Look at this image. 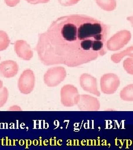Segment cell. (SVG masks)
Masks as SVG:
<instances>
[{
    "label": "cell",
    "instance_id": "cell-10",
    "mask_svg": "<svg viewBox=\"0 0 133 150\" xmlns=\"http://www.w3.org/2000/svg\"><path fill=\"white\" fill-rule=\"evenodd\" d=\"M9 111H22V109L20 108V107L18 106H11L9 109H8Z\"/></svg>",
    "mask_w": 133,
    "mask_h": 150
},
{
    "label": "cell",
    "instance_id": "cell-2",
    "mask_svg": "<svg viewBox=\"0 0 133 150\" xmlns=\"http://www.w3.org/2000/svg\"><path fill=\"white\" fill-rule=\"evenodd\" d=\"M36 83V77L33 71L31 69L25 70L20 76L18 87L19 91L23 95H28L32 92Z\"/></svg>",
    "mask_w": 133,
    "mask_h": 150
},
{
    "label": "cell",
    "instance_id": "cell-6",
    "mask_svg": "<svg viewBox=\"0 0 133 150\" xmlns=\"http://www.w3.org/2000/svg\"><path fill=\"white\" fill-rule=\"evenodd\" d=\"M16 54L21 59L30 61L32 59L33 52L30 45L24 40H17L15 43Z\"/></svg>",
    "mask_w": 133,
    "mask_h": 150
},
{
    "label": "cell",
    "instance_id": "cell-1",
    "mask_svg": "<svg viewBox=\"0 0 133 150\" xmlns=\"http://www.w3.org/2000/svg\"><path fill=\"white\" fill-rule=\"evenodd\" d=\"M110 27L85 15L61 16L38 34L34 50L45 66L79 67L104 56Z\"/></svg>",
    "mask_w": 133,
    "mask_h": 150
},
{
    "label": "cell",
    "instance_id": "cell-5",
    "mask_svg": "<svg viewBox=\"0 0 133 150\" xmlns=\"http://www.w3.org/2000/svg\"><path fill=\"white\" fill-rule=\"evenodd\" d=\"M18 64L13 60H6L0 64V75L7 79L12 78L17 75Z\"/></svg>",
    "mask_w": 133,
    "mask_h": 150
},
{
    "label": "cell",
    "instance_id": "cell-8",
    "mask_svg": "<svg viewBox=\"0 0 133 150\" xmlns=\"http://www.w3.org/2000/svg\"><path fill=\"white\" fill-rule=\"evenodd\" d=\"M10 40L5 31L0 30V51L6 50L9 46Z\"/></svg>",
    "mask_w": 133,
    "mask_h": 150
},
{
    "label": "cell",
    "instance_id": "cell-11",
    "mask_svg": "<svg viewBox=\"0 0 133 150\" xmlns=\"http://www.w3.org/2000/svg\"><path fill=\"white\" fill-rule=\"evenodd\" d=\"M3 82H2V81L1 80H0V90L3 88Z\"/></svg>",
    "mask_w": 133,
    "mask_h": 150
},
{
    "label": "cell",
    "instance_id": "cell-3",
    "mask_svg": "<svg viewBox=\"0 0 133 150\" xmlns=\"http://www.w3.org/2000/svg\"><path fill=\"white\" fill-rule=\"evenodd\" d=\"M66 71L62 67H54L49 69L43 76L44 83L48 87H55L64 80Z\"/></svg>",
    "mask_w": 133,
    "mask_h": 150
},
{
    "label": "cell",
    "instance_id": "cell-7",
    "mask_svg": "<svg viewBox=\"0 0 133 150\" xmlns=\"http://www.w3.org/2000/svg\"><path fill=\"white\" fill-rule=\"evenodd\" d=\"M97 4L106 11L114 10L116 7L115 0H96Z\"/></svg>",
    "mask_w": 133,
    "mask_h": 150
},
{
    "label": "cell",
    "instance_id": "cell-12",
    "mask_svg": "<svg viewBox=\"0 0 133 150\" xmlns=\"http://www.w3.org/2000/svg\"><path fill=\"white\" fill-rule=\"evenodd\" d=\"M0 60H1V56H0Z\"/></svg>",
    "mask_w": 133,
    "mask_h": 150
},
{
    "label": "cell",
    "instance_id": "cell-4",
    "mask_svg": "<svg viewBox=\"0 0 133 150\" xmlns=\"http://www.w3.org/2000/svg\"><path fill=\"white\" fill-rule=\"evenodd\" d=\"M78 91L77 88L72 85L64 86L61 90V102L67 107L75 105L77 101Z\"/></svg>",
    "mask_w": 133,
    "mask_h": 150
},
{
    "label": "cell",
    "instance_id": "cell-9",
    "mask_svg": "<svg viewBox=\"0 0 133 150\" xmlns=\"http://www.w3.org/2000/svg\"><path fill=\"white\" fill-rule=\"evenodd\" d=\"M8 98V91L6 87H3L0 91V108L4 107Z\"/></svg>",
    "mask_w": 133,
    "mask_h": 150
}]
</instances>
